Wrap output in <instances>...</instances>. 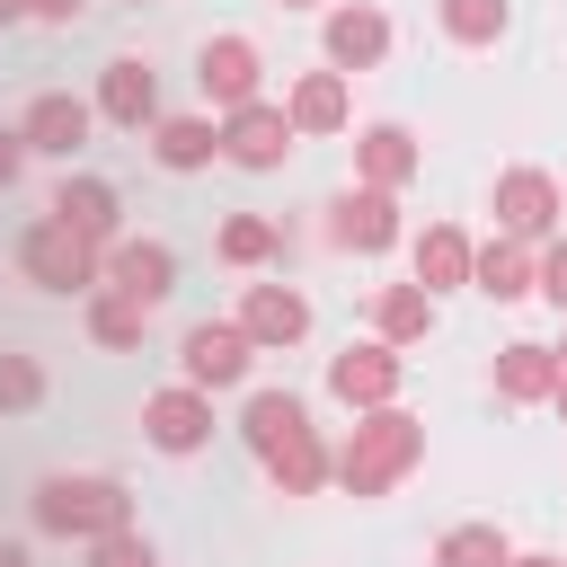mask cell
<instances>
[{"instance_id":"obj_24","label":"cell","mask_w":567,"mask_h":567,"mask_svg":"<svg viewBox=\"0 0 567 567\" xmlns=\"http://www.w3.org/2000/svg\"><path fill=\"white\" fill-rule=\"evenodd\" d=\"M416 284H425V292H452V284H470V239H461L452 221H434V230L416 239Z\"/></svg>"},{"instance_id":"obj_35","label":"cell","mask_w":567,"mask_h":567,"mask_svg":"<svg viewBox=\"0 0 567 567\" xmlns=\"http://www.w3.org/2000/svg\"><path fill=\"white\" fill-rule=\"evenodd\" d=\"M0 567H27V549H9V540H0Z\"/></svg>"},{"instance_id":"obj_22","label":"cell","mask_w":567,"mask_h":567,"mask_svg":"<svg viewBox=\"0 0 567 567\" xmlns=\"http://www.w3.org/2000/svg\"><path fill=\"white\" fill-rule=\"evenodd\" d=\"M470 284H478L487 301H523V292H532V248L496 230L487 248H470Z\"/></svg>"},{"instance_id":"obj_36","label":"cell","mask_w":567,"mask_h":567,"mask_svg":"<svg viewBox=\"0 0 567 567\" xmlns=\"http://www.w3.org/2000/svg\"><path fill=\"white\" fill-rule=\"evenodd\" d=\"M549 399H558V416H567V372H558V390H549Z\"/></svg>"},{"instance_id":"obj_12","label":"cell","mask_w":567,"mask_h":567,"mask_svg":"<svg viewBox=\"0 0 567 567\" xmlns=\"http://www.w3.org/2000/svg\"><path fill=\"white\" fill-rule=\"evenodd\" d=\"M301 133L284 124V106H239V115H221V159L230 168H284V151H292Z\"/></svg>"},{"instance_id":"obj_3","label":"cell","mask_w":567,"mask_h":567,"mask_svg":"<svg viewBox=\"0 0 567 567\" xmlns=\"http://www.w3.org/2000/svg\"><path fill=\"white\" fill-rule=\"evenodd\" d=\"M35 523L53 532V540H115V532H133V496L115 487V478H44L35 487Z\"/></svg>"},{"instance_id":"obj_10","label":"cell","mask_w":567,"mask_h":567,"mask_svg":"<svg viewBox=\"0 0 567 567\" xmlns=\"http://www.w3.org/2000/svg\"><path fill=\"white\" fill-rule=\"evenodd\" d=\"M328 390H337L346 408H390V399H399V346L363 337V346L328 354Z\"/></svg>"},{"instance_id":"obj_34","label":"cell","mask_w":567,"mask_h":567,"mask_svg":"<svg viewBox=\"0 0 567 567\" xmlns=\"http://www.w3.org/2000/svg\"><path fill=\"white\" fill-rule=\"evenodd\" d=\"M18 18H27V0H0V27H18Z\"/></svg>"},{"instance_id":"obj_32","label":"cell","mask_w":567,"mask_h":567,"mask_svg":"<svg viewBox=\"0 0 567 567\" xmlns=\"http://www.w3.org/2000/svg\"><path fill=\"white\" fill-rule=\"evenodd\" d=\"M18 168H27V142H18V124H0V195L18 186Z\"/></svg>"},{"instance_id":"obj_8","label":"cell","mask_w":567,"mask_h":567,"mask_svg":"<svg viewBox=\"0 0 567 567\" xmlns=\"http://www.w3.org/2000/svg\"><path fill=\"white\" fill-rule=\"evenodd\" d=\"M496 230L505 239H549L558 230V177L549 168H505L496 177Z\"/></svg>"},{"instance_id":"obj_31","label":"cell","mask_w":567,"mask_h":567,"mask_svg":"<svg viewBox=\"0 0 567 567\" xmlns=\"http://www.w3.org/2000/svg\"><path fill=\"white\" fill-rule=\"evenodd\" d=\"M89 567H159V558H151V540L115 532V540H97V549H89Z\"/></svg>"},{"instance_id":"obj_7","label":"cell","mask_w":567,"mask_h":567,"mask_svg":"<svg viewBox=\"0 0 567 567\" xmlns=\"http://www.w3.org/2000/svg\"><path fill=\"white\" fill-rule=\"evenodd\" d=\"M257 44L248 35H204V53H195V80H204V97L221 106V115H239V106H257Z\"/></svg>"},{"instance_id":"obj_1","label":"cell","mask_w":567,"mask_h":567,"mask_svg":"<svg viewBox=\"0 0 567 567\" xmlns=\"http://www.w3.org/2000/svg\"><path fill=\"white\" fill-rule=\"evenodd\" d=\"M239 434H248V452L266 461V478L284 487V496H319L328 487V443H319V425H310V408L292 399V390H248V408H239Z\"/></svg>"},{"instance_id":"obj_13","label":"cell","mask_w":567,"mask_h":567,"mask_svg":"<svg viewBox=\"0 0 567 567\" xmlns=\"http://www.w3.org/2000/svg\"><path fill=\"white\" fill-rule=\"evenodd\" d=\"M44 213H53L62 230H80L89 248H115V239H124V204H115V186H106V177H62Z\"/></svg>"},{"instance_id":"obj_14","label":"cell","mask_w":567,"mask_h":567,"mask_svg":"<svg viewBox=\"0 0 567 567\" xmlns=\"http://www.w3.org/2000/svg\"><path fill=\"white\" fill-rule=\"evenodd\" d=\"M239 337L266 354V346H301L310 337V301L292 292V284H248L239 292Z\"/></svg>"},{"instance_id":"obj_2","label":"cell","mask_w":567,"mask_h":567,"mask_svg":"<svg viewBox=\"0 0 567 567\" xmlns=\"http://www.w3.org/2000/svg\"><path fill=\"white\" fill-rule=\"evenodd\" d=\"M416 461H425V425H416L408 408H363V416H354V443L337 452V478H346L354 496H390Z\"/></svg>"},{"instance_id":"obj_4","label":"cell","mask_w":567,"mask_h":567,"mask_svg":"<svg viewBox=\"0 0 567 567\" xmlns=\"http://www.w3.org/2000/svg\"><path fill=\"white\" fill-rule=\"evenodd\" d=\"M18 275H27V284H44V292H97L106 248H89L80 230H62V221L44 213V221H27V230H18Z\"/></svg>"},{"instance_id":"obj_11","label":"cell","mask_w":567,"mask_h":567,"mask_svg":"<svg viewBox=\"0 0 567 567\" xmlns=\"http://www.w3.org/2000/svg\"><path fill=\"white\" fill-rule=\"evenodd\" d=\"M89 124H97V106H89V97H71V89H44V97L18 115V142H27V151H44V159H71V151L89 142Z\"/></svg>"},{"instance_id":"obj_38","label":"cell","mask_w":567,"mask_h":567,"mask_svg":"<svg viewBox=\"0 0 567 567\" xmlns=\"http://www.w3.org/2000/svg\"><path fill=\"white\" fill-rule=\"evenodd\" d=\"M284 9H319V0H284Z\"/></svg>"},{"instance_id":"obj_15","label":"cell","mask_w":567,"mask_h":567,"mask_svg":"<svg viewBox=\"0 0 567 567\" xmlns=\"http://www.w3.org/2000/svg\"><path fill=\"white\" fill-rule=\"evenodd\" d=\"M328 239H337V248H354V257H372V248H390V239H399V204H390L381 186H346V195L328 204Z\"/></svg>"},{"instance_id":"obj_29","label":"cell","mask_w":567,"mask_h":567,"mask_svg":"<svg viewBox=\"0 0 567 567\" xmlns=\"http://www.w3.org/2000/svg\"><path fill=\"white\" fill-rule=\"evenodd\" d=\"M44 399V363L35 354H0V416H27Z\"/></svg>"},{"instance_id":"obj_37","label":"cell","mask_w":567,"mask_h":567,"mask_svg":"<svg viewBox=\"0 0 567 567\" xmlns=\"http://www.w3.org/2000/svg\"><path fill=\"white\" fill-rule=\"evenodd\" d=\"M514 567H567V558H514Z\"/></svg>"},{"instance_id":"obj_17","label":"cell","mask_w":567,"mask_h":567,"mask_svg":"<svg viewBox=\"0 0 567 567\" xmlns=\"http://www.w3.org/2000/svg\"><path fill=\"white\" fill-rule=\"evenodd\" d=\"M97 115H115V124H159V80H151V62L115 53V62L97 71Z\"/></svg>"},{"instance_id":"obj_18","label":"cell","mask_w":567,"mask_h":567,"mask_svg":"<svg viewBox=\"0 0 567 567\" xmlns=\"http://www.w3.org/2000/svg\"><path fill=\"white\" fill-rule=\"evenodd\" d=\"M354 177L381 186V195L408 186V177H416V133H408V124H363V133H354Z\"/></svg>"},{"instance_id":"obj_6","label":"cell","mask_w":567,"mask_h":567,"mask_svg":"<svg viewBox=\"0 0 567 567\" xmlns=\"http://www.w3.org/2000/svg\"><path fill=\"white\" fill-rule=\"evenodd\" d=\"M142 434H151L159 452H204V443H213V390H195V381L151 390V399H142Z\"/></svg>"},{"instance_id":"obj_9","label":"cell","mask_w":567,"mask_h":567,"mask_svg":"<svg viewBox=\"0 0 567 567\" xmlns=\"http://www.w3.org/2000/svg\"><path fill=\"white\" fill-rule=\"evenodd\" d=\"M177 354H186V381L195 390H230V381H248V354L257 346L239 337V319H195Z\"/></svg>"},{"instance_id":"obj_25","label":"cell","mask_w":567,"mask_h":567,"mask_svg":"<svg viewBox=\"0 0 567 567\" xmlns=\"http://www.w3.org/2000/svg\"><path fill=\"white\" fill-rule=\"evenodd\" d=\"M434 567H514V540L496 523H452L434 540Z\"/></svg>"},{"instance_id":"obj_23","label":"cell","mask_w":567,"mask_h":567,"mask_svg":"<svg viewBox=\"0 0 567 567\" xmlns=\"http://www.w3.org/2000/svg\"><path fill=\"white\" fill-rule=\"evenodd\" d=\"M434 328V292L425 284H381V301H372V337L381 346H416Z\"/></svg>"},{"instance_id":"obj_30","label":"cell","mask_w":567,"mask_h":567,"mask_svg":"<svg viewBox=\"0 0 567 567\" xmlns=\"http://www.w3.org/2000/svg\"><path fill=\"white\" fill-rule=\"evenodd\" d=\"M532 292H540L549 310H567V239H549V248L532 257Z\"/></svg>"},{"instance_id":"obj_28","label":"cell","mask_w":567,"mask_h":567,"mask_svg":"<svg viewBox=\"0 0 567 567\" xmlns=\"http://www.w3.org/2000/svg\"><path fill=\"white\" fill-rule=\"evenodd\" d=\"M443 35L452 44H496L505 35V0H443Z\"/></svg>"},{"instance_id":"obj_27","label":"cell","mask_w":567,"mask_h":567,"mask_svg":"<svg viewBox=\"0 0 567 567\" xmlns=\"http://www.w3.org/2000/svg\"><path fill=\"white\" fill-rule=\"evenodd\" d=\"M142 328H151L142 301H124V292H106V284L89 292V337H97V346H142Z\"/></svg>"},{"instance_id":"obj_39","label":"cell","mask_w":567,"mask_h":567,"mask_svg":"<svg viewBox=\"0 0 567 567\" xmlns=\"http://www.w3.org/2000/svg\"><path fill=\"white\" fill-rule=\"evenodd\" d=\"M558 372H567V346H558Z\"/></svg>"},{"instance_id":"obj_21","label":"cell","mask_w":567,"mask_h":567,"mask_svg":"<svg viewBox=\"0 0 567 567\" xmlns=\"http://www.w3.org/2000/svg\"><path fill=\"white\" fill-rule=\"evenodd\" d=\"M151 159L177 168V177H186V168H213V159H221V124H213V115H159V124H151Z\"/></svg>"},{"instance_id":"obj_19","label":"cell","mask_w":567,"mask_h":567,"mask_svg":"<svg viewBox=\"0 0 567 567\" xmlns=\"http://www.w3.org/2000/svg\"><path fill=\"white\" fill-rule=\"evenodd\" d=\"M549 390H558V346H540V337L496 346V399L532 408V399H549Z\"/></svg>"},{"instance_id":"obj_16","label":"cell","mask_w":567,"mask_h":567,"mask_svg":"<svg viewBox=\"0 0 567 567\" xmlns=\"http://www.w3.org/2000/svg\"><path fill=\"white\" fill-rule=\"evenodd\" d=\"M381 53H390V18H381L372 0L328 9V71H372Z\"/></svg>"},{"instance_id":"obj_33","label":"cell","mask_w":567,"mask_h":567,"mask_svg":"<svg viewBox=\"0 0 567 567\" xmlns=\"http://www.w3.org/2000/svg\"><path fill=\"white\" fill-rule=\"evenodd\" d=\"M89 0H27V18H44V27H71Z\"/></svg>"},{"instance_id":"obj_20","label":"cell","mask_w":567,"mask_h":567,"mask_svg":"<svg viewBox=\"0 0 567 567\" xmlns=\"http://www.w3.org/2000/svg\"><path fill=\"white\" fill-rule=\"evenodd\" d=\"M346 71H301L292 80V97H284V124L292 133H346Z\"/></svg>"},{"instance_id":"obj_26","label":"cell","mask_w":567,"mask_h":567,"mask_svg":"<svg viewBox=\"0 0 567 567\" xmlns=\"http://www.w3.org/2000/svg\"><path fill=\"white\" fill-rule=\"evenodd\" d=\"M213 248H221V257H230V266H266V257H284V230H275V221H266V213H230V221H221V239H213Z\"/></svg>"},{"instance_id":"obj_5","label":"cell","mask_w":567,"mask_h":567,"mask_svg":"<svg viewBox=\"0 0 567 567\" xmlns=\"http://www.w3.org/2000/svg\"><path fill=\"white\" fill-rule=\"evenodd\" d=\"M97 284L124 292V301H142V310H159V301L177 292V248H168V239H115Z\"/></svg>"},{"instance_id":"obj_40","label":"cell","mask_w":567,"mask_h":567,"mask_svg":"<svg viewBox=\"0 0 567 567\" xmlns=\"http://www.w3.org/2000/svg\"><path fill=\"white\" fill-rule=\"evenodd\" d=\"M133 9H142V0H133Z\"/></svg>"}]
</instances>
